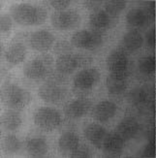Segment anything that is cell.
<instances>
[{"instance_id": "cell-1", "label": "cell", "mask_w": 156, "mask_h": 158, "mask_svg": "<svg viewBox=\"0 0 156 158\" xmlns=\"http://www.w3.org/2000/svg\"><path fill=\"white\" fill-rule=\"evenodd\" d=\"M47 11L41 6L29 3H20L12 6L11 17L20 25L34 26L45 23L47 19Z\"/></svg>"}, {"instance_id": "cell-2", "label": "cell", "mask_w": 156, "mask_h": 158, "mask_svg": "<svg viewBox=\"0 0 156 158\" xmlns=\"http://www.w3.org/2000/svg\"><path fill=\"white\" fill-rule=\"evenodd\" d=\"M3 99L5 104L13 110H22L29 105L30 93L16 84L8 82L3 86Z\"/></svg>"}, {"instance_id": "cell-3", "label": "cell", "mask_w": 156, "mask_h": 158, "mask_svg": "<svg viewBox=\"0 0 156 158\" xmlns=\"http://www.w3.org/2000/svg\"><path fill=\"white\" fill-rule=\"evenodd\" d=\"M52 59L50 56H42L33 58L24 64L23 75L29 80L37 81L45 78L51 71Z\"/></svg>"}, {"instance_id": "cell-4", "label": "cell", "mask_w": 156, "mask_h": 158, "mask_svg": "<svg viewBox=\"0 0 156 158\" xmlns=\"http://www.w3.org/2000/svg\"><path fill=\"white\" fill-rule=\"evenodd\" d=\"M35 125L45 131H52L61 123V115L57 110L51 107H41L36 110L33 116Z\"/></svg>"}, {"instance_id": "cell-5", "label": "cell", "mask_w": 156, "mask_h": 158, "mask_svg": "<svg viewBox=\"0 0 156 158\" xmlns=\"http://www.w3.org/2000/svg\"><path fill=\"white\" fill-rule=\"evenodd\" d=\"M103 42V35L98 30H80L73 34L71 44L79 49L94 50Z\"/></svg>"}, {"instance_id": "cell-6", "label": "cell", "mask_w": 156, "mask_h": 158, "mask_svg": "<svg viewBox=\"0 0 156 158\" xmlns=\"http://www.w3.org/2000/svg\"><path fill=\"white\" fill-rule=\"evenodd\" d=\"M80 16L76 11H56L51 18V25L57 30H70L80 23Z\"/></svg>"}, {"instance_id": "cell-7", "label": "cell", "mask_w": 156, "mask_h": 158, "mask_svg": "<svg viewBox=\"0 0 156 158\" xmlns=\"http://www.w3.org/2000/svg\"><path fill=\"white\" fill-rule=\"evenodd\" d=\"M66 88L54 82H46L41 85L38 94L43 101L51 104H58L66 96Z\"/></svg>"}, {"instance_id": "cell-8", "label": "cell", "mask_w": 156, "mask_h": 158, "mask_svg": "<svg viewBox=\"0 0 156 158\" xmlns=\"http://www.w3.org/2000/svg\"><path fill=\"white\" fill-rule=\"evenodd\" d=\"M100 80V73L95 68H85L80 71L74 79L75 88L81 91H87L91 89Z\"/></svg>"}, {"instance_id": "cell-9", "label": "cell", "mask_w": 156, "mask_h": 158, "mask_svg": "<svg viewBox=\"0 0 156 158\" xmlns=\"http://www.w3.org/2000/svg\"><path fill=\"white\" fill-rule=\"evenodd\" d=\"M29 45L34 51L47 52L51 49L54 43V36L47 30H37L29 37Z\"/></svg>"}, {"instance_id": "cell-10", "label": "cell", "mask_w": 156, "mask_h": 158, "mask_svg": "<svg viewBox=\"0 0 156 158\" xmlns=\"http://www.w3.org/2000/svg\"><path fill=\"white\" fill-rule=\"evenodd\" d=\"M84 61L85 60H84L80 56H73L71 53L62 54L57 57L55 61V67L59 73L68 75L77 70L79 66H80Z\"/></svg>"}, {"instance_id": "cell-11", "label": "cell", "mask_w": 156, "mask_h": 158, "mask_svg": "<svg viewBox=\"0 0 156 158\" xmlns=\"http://www.w3.org/2000/svg\"><path fill=\"white\" fill-rule=\"evenodd\" d=\"M91 107V101L86 98H78L66 105L64 113L67 118L71 119H78L84 116Z\"/></svg>"}, {"instance_id": "cell-12", "label": "cell", "mask_w": 156, "mask_h": 158, "mask_svg": "<svg viewBox=\"0 0 156 158\" xmlns=\"http://www.w3.org/2000/svg\"><path fill=\"white\" fill-rule=\"evenodd\" d=\"M106 65L111 73H126L128 58L123 52L113 51L107 56Z\"/></svg>"}, {"instance_id": "cell-13", "label": "cell", "mask_w": 156, "mask_h": 158, "mask_svg": "<svg viewBox=\"0 0 156 158\" xmlns=\"http://www.w3.org/2000/svg\"><path fill=\"white\" fill-rule=\"evenodd\" d=\"M117 112V106L113 102L105 100L101 101L95 106L92 110V116L100 121L106 122L108 120L112 119Z\"/></svg>"}, {"instance_id": "cell-14", "label": "cell", "mask_w": 156, "mask_h": 158, "mask_svg": "<svg viewBox=\"0 0 156 158\" xmlns=\"http://www.w3.org/2000/svg\"><path fill=\"white\" fill-rule=\"evenodd\" d=\"M128 85L127 73H111L106 79L108 92L113 95H118L123 92Z\"/></svg>"}, {"instance_id": "cell-15", "label": "cell", "mask_w": 156, "mask_h": 158, "mask_svg": "<svg viewBox=\"0 0 156 158\" xmlns=\"http://www.w3.org/2000/svg\"><path fill=\"white\" fill-rule=\"evenodd\" d=\"M124 140L115 132V133H108L106 138L102 143L101 149L110 156H117L119 155L123 149Z\"/></svg>"}, {"instance_id": "cell-16", "label": "cell", "mask_w": 156, "mask_h": 158, "mask_svg": "<svg viewBox=\"0 0 156 158\" xmlns=\"http://www.w3.org/2000/svg\"><path fill=\"white\" fill-rule=\"evenodd\" d=\"M84 134L88 142H90L96 148H101L102 143H103L108 132L100 124H97V123H89V124H87L85 126L84 130Z\"/></svg>"}, {"instance_id": "cell-17", "label": "cell", "mask_w": 156, "mask_h": 158, "mask_svg": "<svg viewBox=\"0 0 156 158\" xmlns=\"http://www.w3.org/2000/svg\"><path fill=\"white\" fill-rule=\"evenodd\" d=\"M140 125L138 121L132 116H128L122 119L117 127V133L124 141L131 140L138 134Z\"/></svg>"}, {"instance_id": "cell-18", "label": "cell", "mask_w": 156, "mask_h": 158, "mask_svg": "<svg viewBox=\"0 0 156 158\" xmlns=\"http://www.w3.org/2000/svg\"><path fill=\"white\" fill-rule=\"evenodd\" d=\"M26 47L23 43H14L10 45L5 52V58L7 62L12 65L22 63L26 57Z\"/></svg>"}, {"instance_id": "cell-19", "label": "cell", "mask_w": 156, "mask_h": 158, "mask_svg": "<svg viewBox=\"0 0 156 158\" xmlns=\"http://www.w3.org/2000/svg\"><path fill=\"white\" fill-rule=\"evenodd\" d=\"M26 150L30 155L39 157L44 156L49 152V146L46 139L42 137H33L26 140Z\"/></svg>"}, {"instance_id": "cell-20", "label": "cell", "mask_w": 156, "mask_h": 158, "mask_svg": "<svg viewBox=\"0 0 156 158\" xmlns=\"http://www.w3.org/2000/svg\"><path fill=\"white\" fill-rule=\"evenodd\" d=\"M80 146L79 137L71 131H66L58 139L59 149L64 153H71Z\"/></svg>"}, {"instance_id": "cell-21", "label": "cell", "mask_w": 156, "mask_h": 158, "mask_svg": "<svg viewBox=\"0 0 156 158\" xmlns=\"http://www.w3.org/2000/svg\"><path fill=\"white\" fill-rule=\"evenodd\" d=\"M1 121L3 128L7 131H16L23 123L22 116H20L19 113L17 112V110L13 109L7 110L6 112L3 113Z\"/></svg>"}, {"instance_id": "cell-22", "label": "cell", "mask_w": 156, "mask_h": 158, "mask_svg": "<svg viewBox=\"0 0 156 158\" xmlns=\"http://www.w3.org/2000/svg\"><path fill=\"white\" fill-rule=\"evenodd\" d=\"M122 44L129 52H136L140 50L144 44V38L142 34L136 29L129 30L122 38Z\"/></svg>"}, {"instance_id": "cell-23", "label": "cell", "mask_w": 156, "mask_h": 158, "mask_svg": "<svg viewBox=\"0 0 156 158\" xmlns=\"http://www.w3.org/2000/svg\"><path fill=\"white\" fill-rule=\"evenodd\" d=\"M89 23L96 30L107 29L112 24V18L105 11L96 10L90 14Z\"/></svg>"}, {"instance_id": "cell-24", "label": "cell", "mask_w": 156, "mask_h": 158, "mask_svg": "<svg viewBox=\"0 0 156 158\" xmlns=\"http://www.w3.org/2000/svg\"><path fill=\"white\" fill-rule=\"evenodd\" d=\"M147 20L146 12L142 8H133L127 13L126 22L128 25L132 27H142L144 26Z\"/></svg>"}, {"instance_id": "cell-25", "label": "cell", "mask_w": 156, "mask_h": 158, "mask_svg": "<svg viewBox=\"0 0 156 158\" xmlns=\"http://www.w3.org/2000/svg\"><path fill=\"white\" fill-rule=\"evenodd\" d=\"M146 99H147V93L141 86H136L127 93L128 102L134 106H140L142 104H144L146 101Z\"/></svg>"}, {"instance_id": "cell-26", "label": "cell", "mask_w": 156, "mask_h": 158, "mask_svg": "<svg viewBox=\"0 0 156 158\" xmlns=\"http://www.w3.org/2000/svg\"><path fill=\"white\" fill-rule=\"evenodd\" d=\"M2 147L6 153L14 154V153H17L20 149V142L16 135L8 134L4 137Z\"/></svg>"}, {"instance_id": "cell-27", "label": "cell", "mask_w": 156, "mask_h": 158, "mask_svg": "<svg viewBox=\"0 0 156 158\" xmlns=\"http://www.w3.org/2000/svg\"><path fill=\"white\" fill-rule=\"evenodd\" d=\"M126 1L123 0H111L105 3V12L110 17H117L125 9Z\"/></svg>"}, {"instance_id": "cell-28", "label": "cell", "mask_w": 156, "mask_h": 158, "mask_svg": "<svg viewBox=\"0 0 156 158\" xmlns=\"http://www.w3.org/2000/svg\"><path fill=\"white\" fill-rule=\"evenodd\" d=\"M139 70L144 75H152L155 70V59L153 56H147L140 59Z\"/></svg>"}, {"instance_id": "cell-29", "label": "cell", "mask_w": 156, "mask_h": 158, "mask_svg": "<svg viewBox=\"0 0 156 158\" xmlns=\"http://www.w3.org/2000/svg\"><path fill=\"white\" fill-rule=\"evenodd\" d=\"M72 46L73 45L68 42V41L61 40L55 44V49H54V51L58 54H60V56H62V54H68L72 52V48H73Z\"/></svg>"}, {"instance_id": "cell-30", "label": "cell", "mask_w": 156, "mask_h": 158, "mask_svg": "<svg viewBox=\"0 0 156 158\" xmlns=\"http://www.w3.org/2000/svg\"><path fill=\"white\" fill-rule=\"evenodd\" d=\"M12 17L7 15V14H4V15L1 16V19H0V28H1V32L2 33H8L11 29H12Z\"/></svg>"}, {"instance_id": "cell-31", "label": "cell", "mask_w": 156, "mask_h": 158, "mask_svg": "<svg viewBox=\"0 0 156 158\" xmlns=\"http://www.w3.org/2000/svg\"><path fill=\"white\" fill-rule=\"evenodd\" d=\"M69 0H52V1H50L51 6L53 9L59 11H64L65 9H67L70 5Z\"/></svg>"}, {"instance_id": "cell-32", "label": "cell", "mask_w": 156, "mask_h": 158, "mask_svg": "<svg viewBox=\"0 0 156 158\" xmlns=\"http://www.w3.org/2000/svg\"><path fill=\"white\" fill-rule=\"evenodd\" d=\"M72 157H88L90 155L89 149L85 146H79L76 149L70 153Z\"/></svg>"}, {"instance_id": "cell-33", "label": "cell", "mask_w": 156, "mask_h": 158, "mask_svg": "<svg viewBox=\"0 0 156 158\" xmlns=\"http://www.w3.org/2000/svg\"><path fill=\"white\" fill-rule=\"evenodd\" d=\"M146 43L148 46H150L151 48H154V44H155V35H154V28L152 27V28L147 31L146 33Z\"/></svg>"}, {"instance_id": "cell-34", "label": "cell", "mask_w": 156, "mask_h": 158, "mask_svg": "<svg viewBox=\"0 0 156 158\" xmlns=\"http://www.w3.org/2000/svg\"><path fill=\"white\" fill-rule=\"evenodd\" d=\"M102 1H85V6L90 10H99Z\"/></svg>"}]
</instances>
